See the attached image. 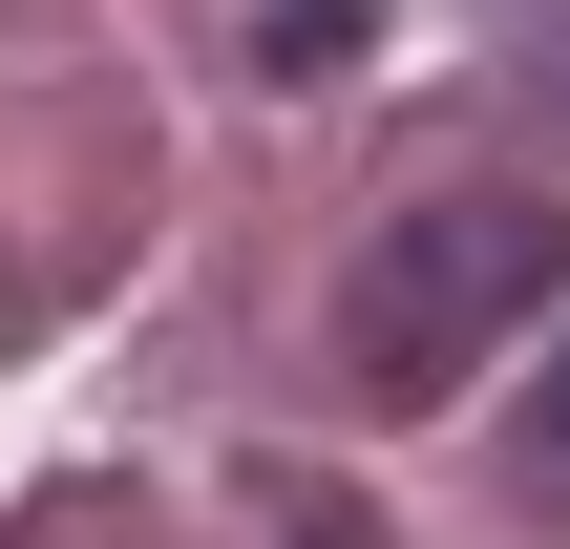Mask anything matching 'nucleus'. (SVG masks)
<instances>
[{
  "label": "nucleus",
  "mask_w": 570,
  "mask_h": 549,
  "mask_svg": "<svg viewBox=\"0 0 570 549\" xmlns=\"http://www.w3.org/2000/svg\"><path fill=\"white\" fill-rule=\"evenodd\" d=\"M550 275H570V190H423V212H381L360 296H338L360 402H444V381H465Z\"/></svg>",
  "instance_id": "nucleus-1"
},
{
  "label": "nucleus",
  "mask_w": 570,
  "mask_h": 549,
  "mask_svg": "<svg viewBox=\"0 0 570 549\" xmlns=\"http://www.w3.org/2000/svg\"><path fill=\"white\" fill-rule=\"evenodd\" d=\"M529 487L570 508V339H550V381H529Z\"/></svg>",
  "instance_id": "nucleus-2"
},
{
  "label": "nucleus",
  "mask_w": 570,
  "mask_h": 549,
  "mask_svg": "<svg viewBox=\"0 0 570 549\" xmlns=\"http://www.w3.org/2000/svg\"><path fill=\"white\" fill-rule=\"evenodd\" d=\"M0 296H21V275H0Z\"/></svg>",
  "instance_id": "nucleus-3"
}]
</instances>
